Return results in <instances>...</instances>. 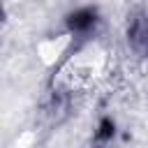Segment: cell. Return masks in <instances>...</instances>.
Wrapping results in <instances>:
<instances>
[{
    "instance_id": "7a4b0ae2",
    "label": "cell",
    "mask_w": 148,
    "mask_h": 148,
    "mask_svg": "<svg viewBox=\"0 0 148 148\" xmlns=\"http://www.w3.org/2000/svg\"><path fill=\"white\" fill-rule=\"evenodd\" d=\"M127 44L136 56L148 58V12H134L130 16V21H127Z\"/></svg>"
},
{
    "instance_id": "6da1fadb",
    "label": "cell",
    "mask_w": 148,
    "mask_h": 148,
    "mask_svg": "<svg viewBox=\"0 0 148 148\" xmlns=\"http://www.w3.org/2000/svg\"><path fill=\"white\" fill-rule=\"evenodd\" d=\"M99 25V14L95 7H79L67 16V30L74 39L86 42L92 37V32Z\"/></svg>"
},
{
    "instance_id": "3957f363",
    "label": "cell",
    "mask_w": 148,
    "mask_h": 148,
    "mask_svg": "<svg viewBox=\"0 0 148 148\" xmlns=\"http://www.w3.org/2000/svg\"><path fill=\"white\" fill-rule=\"evenodd\" d=\"M116 134V123L111 118H102L92 132V148H106Z\"/></svg>"
}]
</instances>
